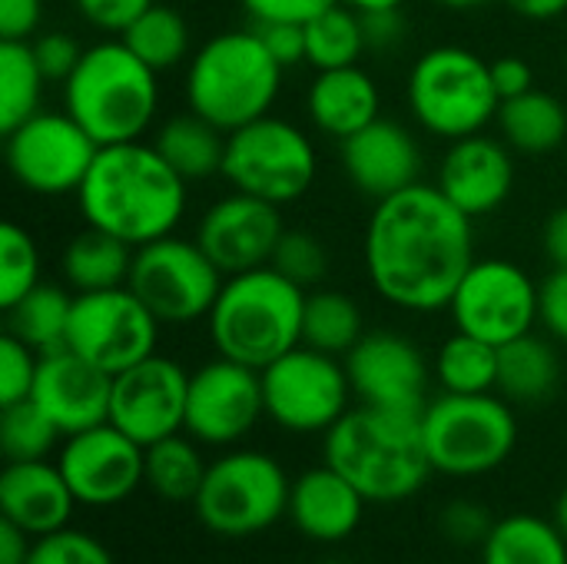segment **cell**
I'll list each match as a JSON object with an SVG mask.
<instances>
[{
    "label": "cell",
    "mask_w": 567,
    "mask_h": 564,
    "mask_svg": "<svg viewBox=\"0 0 567 564\" xmlns=\"http://www.w3.org/2000/svg\"><path fill=\"white\" fill-rule=\"evenodd\" d=\"M472 223L429 183L375 203L362 243L372 289L405 312L449 309L462 276L478 259Z\"/></svg>",
    "instance_id": "obj_1"
},
{
    "label": "cell",
    "mask_w": 567,
    "mask_h": 564,
    "mask_svg": "<svg viewBox=\"0 0 567 564\" xmlns=\"http://www.w3.org/2000/svg\"><path fill=\"white\" fill-rule=\"evenodd\" d=\"M80 216L133 249L169 236L186 216V180L159 156L153 143L100 146L83 186Z\"/></svg>",
    "instance_id": "obj_2"
},
{
    "label": "cell",
    "mask_w": 567,
    "mask_h": 564,
    "mask_svg": "<svg viewBox=\"0 0 567 564\" xmlns=\"http://www.w3.org/2000/svg\"><path fill=\"white\" fill-rule=\"evenodd\" d=\"M322 462L346 475L369 505L409 502L435 475L422 439V416L372 406L349 409L322 435Z\"/></svg>",
    "instance_id": "obj_3"
},
{
    "label": "cell",
    "mask_w": 567,
    "mask_h": 564,
    "mask_svg": "<svg viewBox=\"0 0 567 564\" xmlns=\"http://www.w3.org/2000/svg\"><path fill=\"white\" fill-rule=\"evenodd\" d=\"M306 289L272 266L226 276L206 322L216 356L266 369L302 346Z\"/></svg>",
    "instance_id": "obj_4"
},
{
    "label": "cell",
    "mask_w": 567,
    "mask_h": 564,
    "mask_svg": "<svg viewBox=\"0 0 567 564\" xmlns=\"http://www.w3.org/2000/svg\"><path fill=\"white\" fill-rule=\"evenodd\" d=\"M159 73L120 37L83 50L63 83V110L100 143H133L159 113Z\"/></svg>",
    "instance_id": "obj_5"
},
{
    "label": "cell",
    "mask_w": 567,
    "mask_h": 564,
    "mask_svg": "<svg viewBox=\"0 0 567 564\" xmlns=\"http://www.w3.org/2000/svg\"><path fill=\"white\" fill-rule=\"evenodd\" d=\"M282 66L252 27L223 30L206 40L186 70V103L193 113L233 133L266 116L279 96Z\"/></svg>",
    "instance_id": "obj_6"
},
{
    "label": "cell",
    "mask_w": 567,
    "mask_h": 564,
    "mask_svg": "<svg viewBox=\"0 0 567 564\" xmlns=\"http://www.w3.org/2000/svg\"><path fill=\"white\" fill-rule=\"evenodd\" d=\"M422 439L435 475L482 479L498 472L518 445V419L498 392H442L422 409Z\"/></svg>",
    "instance_id": "obj_7"
},
{
    "label": "cell",
    "mask_w": 567,
    "mask_h": 564,
    "mask_svg": "<svg viewBox=\"0 0 567 564\" xmlns=\"http://www.w3.org/2000/svg\"><path fill=\"white\" fill-rule=\"evenodd\" d=\"M405 96L415 123L449 143L482 133L502 106L492 63L452 43L432 47L412 63Z\"/></svg>",
    "instance_id": "obj_8"
},
{
    "label": "cell",
    "mask_w": 567,
    "mask_h": 564,
    "mask_svg": "<svg viewBox=\"0 0 567 564\" xmlns=\"http://www.w3.org/2000/svg\"><path fill=\"white\" fill-rule=\"evenodd\" d=\"M289 495L292 479L279 459L259 449H226L209 462L193 512L219 539H252L289 515Z\"/></svg>",
    "instance_id": "obj_9"
},
{
    "label": "cell",
    "mask_w": 567,
    "mask_h": 564,
    "mask_svg": "<svg viewBox=\"0 0 567 564\" xmlns=\"http://www.w3.org/2000/svg\"><path fill=\"white\" fill-rule=\"evenodd\" d=\"M319 173V156L306 130L282 116H259L226 133L223 176L236 193L286 206L302 199Z\"/></svg>",
    "instance_id": "obj_10"
},
{
    "label": "cell",
    "mask_w": 567,
    "mask_h": 564,
    "mask_svg": "<svg viewBox=\"0 0 567 564\" xmlns=\"http://www.w3.org/2000/svg\"><path fill=\"white\" fill-rule=\"evenodd\" d=\"M266 419L292 435H326L352 409L346 362L296 346L262 369Z\"/></svg>",
    "instance_id": "obj_11"
},
{
    "label": "cell",
    "mask_w": 567,
    "mask_h": 564,
    "mask_svg": "<svg viewBox=\"0 0 567 564\" xmlns=\"http://www.w3.org/2000/svg\"><path fill=\"white\" fill-rule=\"evenodd\" d=\"M226 276L196 239L176 233L136 249L130 289L163 326H193L209 316Z\"/></svg>",
    "instance_id": "obj_12"
},
{
    "label": "cell",
    "mask_w": 567,
    "mask_h": 564,
    "mask_svg": "<svg viewBox=\"0 0 567 564\" xmlns=\"http://www.w3.org/2000/svg\"><path fill=\"white\" fill-rule=\"evenodd\" d=\"M3 136L7 170L33 196L76 193L100 153V143L66 110H40Z\"/></svg>",
    "instance_id": "obj_13"
},
{
    "label": "cell",
    "mask_w": 567,
    "mask_h": 564,
    "mask_svg": "<svg viewBox=\"0 0 567 564\" xmlns=\"http://www.w3.org/2000/svg\"><path fill=\"white\" fill-rule=\"evenodd\" d=\"M159 319L140 302L130 286L103 293H73L66 349L96 369L120 376L123 369L150 359L159 346Z\"/></svg>",
    "instance_id": "obj_14"
},
{
    "label": "cell",
    "mask_w": 567,
    "mask_h": 564,
    "mask_svg": "<svg viewBox=\"0 0 567 564\" xmlns=\"http://www.w3.org/2000/svg\"><path fill=\"white\" fill-rule=\"evenodd\" d=\"M538 283L512 259H475L462 276L449 312L455 329L505 346L538 322Z\"/></svg>",
    "instance_id": "obj_15"
},
{
    "label": "cell",
    "mask_w": 567,
    "mask_h": 564,
    "mask_svg": "<svg viewBox=\"0 0 567 564\" xmlns=\"http://www.w3.org/2000/svg\"><path fill=\"white\" fill-rule=\"evenodd\" d=\"M266 416L262 372L226 356L203 362L189 372L186 392V435L209 449L239 445Z\"/></svg>",
    "instance_id": "obj_16"
},
{
    "label": "cell",
    "mask_w": 567,
    "mask_h": 564,
    "mask_svg": "<svg viewBox=\"0 0 567 564\" xmlns=\"http://www.w3.org/2000/svg\"><path fill=\"white\" fill-rule=\"evenodd\" d=\"M56 465L80 509H116L143 489L146 449L113 422L66 435Z\"/></svg>",
    "instance_id": "obj_17"
},
{
    "label": "cell",
    "mask_w": 567,
    "mask_h": 564,
    "mask_svg": "<svg viewBox=\"0 0 567 564\" xmlns=\"http://www.w3.org/2000/svg\"><path fill=\"white\" fill-rule=\"evenodd\" d=\"M189 372L159 352L113 376L110 422L143 449L186 429Z\"/></svg>",
    "instance_id": "obj_18"
},
{
    "label": "cell",
    "mask_w": 567,
    "mask_h": 564,
    "mask_svg": "<svg viewBox=\"0 0 567 564\" xmlns=\"http://www.w3.org/2000/svg\"><path fill=\"white\" fill-rule=\"evenodd\" d=\"M359 406L422 416L432 369L422 349L399 332H365L342 359Z\"/></svg>",
    "instance_id": "obj_19"
},
{
    "label": "cell",
    "mask_w": 567,
    "mask_h": 564,
    "mask_svg": "<svg viewBox=\"0 0 567 564\" xmlns=\"http://www.w3.org/2000/svg\"><path fill=\"white\" fill-rule=\"evenodd\" d=\"M282 233L286 226L276 203L233 189L199 216L196 243L223 269V276H236L269 266Z\"/></svg>",
    "instance_id": "obj_20"
},
{
    "label": "cell",
    "mask_w": 567,
    "mask_h": 564,
    "mask_svg": "<svg viewBox=\"0 0 567 564\" xmlns=\"http://www.w3.org/2000/svg\"><path fill=\"white\" fill-rule=\"evenodd\" d=\"M110 396L113 376L60 346L40 356L37 382L30 399L53 419V425L66 435L110 422Z\"/></svg>",
    "instance_id": "obj_21"
},
{
    "label": "cell",
    "mask_w": 567,
    "mask_h": 564,
    "mask_svg": "<svg viewBox=\"0 0 567 564\" xmlns=\"http://www.w3.org/2000/svg\"><path fill=\"white\" fill-rule=\"evenodd\" d=\"M342 170L365 199L382 203L422 183V146L409 126L379 116L342 140Z\"/></svg>",
    "instance_id": "obj_22"
},
{
    "label": "cell",
    "mask_w": 567,
    "mask_h": 564,
    "mask_svg": "<svg viewBox=\"0 0 567 564\" xmlns=\"http://www.w3.org/2000/svg\"><path fill=\"white\" fill-rule=\"evenodd\" d=\"M512 146L505 140L475 133L452 140L439 163L435 186L472 219L495 213L515 186V163Z\"/></svg>",
    "instance_id": "obj_23"
},
{
    "label": "cell",
    "mask_w": 567,
    "mask_h": 564,
    "mask_svg": "<svg viewBox=\"0 0 567 564\" xmlns=\"http://www.w3.org/2000/svg\"><path fill=\"white\" fill-rule=\"evenodd\" d=\"M365 509V495L346 475L322 462L292 479L286 519L302 539L316 545H342L359 532Z\"/></svg>",
    "instance_id": "obj_24"
},
{
    "label": "cell",
    "mask_w": 567,
    "mask_h": 564,
    "mask_svg": "<svg viewBox=\"0 0 567 564\" xmlns=\"http://www.w3.org/2000/svg\"><path fill=\"white\" fill-rule=\"evenodd\" d=\"M76 499L56 465V459L7 462L0 472V519L20 525L27 535L40 539L70 525Z\"/></svg>",
    "instance_id": "obj_25"
},
{
    "label": "cell",
    "mask_w": 567,
    "mask_h": 564,
    "mask_svg": "<svg viewBox=\"0 0 567 564\" xmlns=\"http://www.w3.org/2000/svg\"><path fill=\"white\" fill-rule=\"evenodd\" d=\"M379 86L359 63L339 70H316V80L306 93V113L312 126L339 143L379 120Z\"/></svg>",
    "instance_id": "obj_26"
},
{
    "label": "cell",
    "mask_w": 567,
    "mask_h": 564,
    "mask_svg": "<svg viewBox=\"0 0 567 564\" xmlns=\"http://www.w3.org/2000/svg\"><path fill=\"white\" fill-rule=\"evenodd\" d=\"M558 382H561V359L548 339L528 332L498 346L495 392L505 396L512 406H538L555 396Z\"/></svg>",
    "instance_id": "obj_27"
},
{
    "label": "cell",
    "mask_w": 567,
    "mask_h": 564,
    "mask_svg": "<svg viewBox=\"0 0 567 564\" xmlns=\"http://www.w3.org/2000/svg\"><path fill=\"white\" fill-rule=\"evenodd\" d=\"M495 120L502 140L528 156L555 153L567 143V106L555 93H545L538 86L522 96L502 100Z\"/></svg>",
    "instance_id": "obj_28"
},
{
    "label": "cell",
    "mask_w": 567,
    "mask_h": 564,
    "mask_svg": "<svg viewBox=\"0 0 567 564\" xmlns=\"http://www.w3.org/2000/svg\"><path fill=\"white\" fill-rule=\"evenodd\" d=\"M136 249L96 226H86L76 233L60 259L63 279L73 293H103L130 283Z\"/></svg>",
    "instance_id": "obj_29"
},
{
    "label": "cell",
    "mask_w": 567,
    "mask_h": 564,
    "mask_svg": "<svg viewBox=\"0 0 567 564\" xmlns=\"http://www.w3.org/2000/svg\"><path fill=\"white\" fill-rule=\"evenodd\" d=\"M482 564H567V535L555 519L512 512L478 548Z\"/></svg>",
    "instance_id": "obj_30"
},
{
    "label": "cell",
    "mask_w": 567,
    "mask_h": 564,
    "mask_svg": "<svg viewBox=\"0 0 567 564\" xmlns=\"http://www.w3.org/2000/svg\"><path fill=\"white\" fill-rule=\"evenodd\" d=\"M153 146L159 150V156L186 180H206L223 173V156H226V133L219 126H213L209 120H203L199 113H179L169 116L156 136Z\"/></svg>",
    "instance_id": "obj_31"
},
{
    "label": "cell",
    "mask_w": 567,
    "mask_h": 564,
    "mask_svg": "<svg viewBox=\"0 0 567 564\" xmlns=\"http://www.w3.org/2000/svg\"><path fill=\"white\" fill-rule=\"evenodd\" d=\"M209 462L199 452V442L186 432L166 435L153 445H146V469H143V489H150L159 502L169 505H193Z\"/></svg>",
    "instance_id": "obj_32"
},
{
    "label": "cell",
    "mask_w": 567,
    "mask_h": 564,
    "mask_svg": "<svg viewBox=\"0 0 567 564\" xmlns=\"http://www.w3.org/2000/svg\"><path fill=\"white\" fill-rule=\"evenodd\" d=\"M432 376L442 386V392H455V396L495 392V386H498V346L455 329V336H449L439 346L435 362H432Z\"/></svg>",
    "instance_id": "obj_33"
},
{
    "label": "cell",
    "mask_w": 567,
    "mask_h": 564,
    "mask_svg": "<svg viewBox=\"0 0 567 564\" xmlns=\"http://www.w3.org/2000/svg\"><path fill=\"white\" fill-rule=\"evenodd\" d=\"M3 312H7V332H13L17 339H23L30 349L43 356V352L66 346L73 296L63 286L40 283Z\"/></svg>",
    "instance_id": "obj_34"
},
{
    "label": "cell",
    "mask_w": 567,
    "mask_h": 564,
    "mask_svg": "<svg viewBox=\"0 0 567 564\" xmlns=\"http://www.w3.org/2000/svg\"><path fill=\"white\" fill-rule=\"evenodd\" d=\"M369 50L362 13L349 3H336L306 23V63L312 70L355 66Z\"/></svg>",
    "instance_id": "obj_35"
},
{
    "label": "cell",
    "mask_w": 567,
    "mask_h": 564,
    "mask_svg": "<svg viewBox=\"0 0 567 564\" xmlns=\"http://www.w3.org/2000/svg\"><path fill=\"white\" fill-rule=\"evenodd\" d=\"M43 70L30 40H0V130L10 133L33 113H40Z\"/></svg>",
    "instance_id": "obj_36"
},
{
    "label": "cell",
    "mask_w": 567,
    "mask_h": 564,
    "mask_svg": "<svg viewBox=\"0 0 567 564\" xmlns=\"http://www.w3.org/2000/svg\"><path fill=\"white\" fill-rule=\"evenodd\" d=\"M362 312L359 306L336 289L309 293L302 312V346L319 349L326 356L346 359L349 349L362 339Z\"/></svg>",
    "instance_id": "obj_37"
},
{
    "label": "cell",
    "mask_w": 567,
    "mask_h": 564,
    "mask_svg": "<svg viewBox=\"0 0 567 564\" xmlns=\"http://www.w3.org/2000/svg\"><path fill=\"white\" fill-rule=\"evenodd\" d=\"M120 40L143 60L150 63L156 73L173 70L186 60L189 53V23L179 10L166 7V3H153L146 7L123 33Z\"/></svg>",
    "instance_id": "obj_38"
},
{
    "label": "cell",
    "mask_w": 567,
    "mask_h": 564,
    "mask_svg": "<svg viewBox=\"0 0 567 564\" xmlns=\"http://www.w3.org/2000/svg\"><path fill=\"white\" fill-rule=\"evenodd\" d=\"M60 442H63V432L33 399L0 406V452L7 462L50 459L53 449H60Z\"/></svg>",
    "instance_id": "obj_39"
},
{
    "label": "cell",
    "mask_w": 567,
    "mask_h": 564,
    "mask_svg": "<svg viewBox=\"0 0 567 564\" xmlns=\"http://www.w3.org/2000/svg\"><path fill=\"white\" fill-rule=\"evenodd\" d=\"M33 286H40L37 239L17 223H3L0 226V306L10 309Z\"/></svg>",
    "instance_id": "obj_40"
},
{
    "label": "cell",
    "mask_w": 567,
    "mask_h": 564,
    "mask_svg": "<svg viewBox=\"0 0 567 564\" xmlns=\"http://www.w3.org/2000/svg\"><path fill=\"white\" fill-rule=\"evenodd\" d=\"M27 564H116L113 552L83 529H60L50 535L33 539V552Z\"/></svg>",
    "instance_id": "obj_41"
},
{
    "label": "cell",
    "mask_w": 567,
    "mask_h": 564,
    "mask_svg": "<svg viewBox=\"0 0 567 564\" xmlns=\"http://www.w3.org/2000/svg\"><path fill=\"white\" fill-rule=\"evenodd\" d=\"M269 266L279 269L282 276H289L292 283H299L306 289V286H316L326 276L329 259H326L322 243L312 233H306V229H286L282 239H279V246H276V253H272V263Z\"/></svg>",
    "instance_id": "obj_42"
},
{
    "label": "cell",
    "mask_w": 567,
    "mask_h": 564,
    "mask_svg": "<svg viewBox=\"0 0 567 564\" xmlns=\"http://www.w3.org/2000/svg\"><path fill=\"white\" fill-rule=\"evenodd\" d=\"M37 369H40V352L30 349L13 332H3L0 336V406L30 399Z\"/></svg>",
    "instance_id": "obj_43"
},
{
    "label": "cell",
    "mask_w": 567,
    "mask_h": 564,
    "mask_svg": "<svg viewBox=\"0 0 567 564\" xmlns=\"http://www.w3.org/2000/svg\"><path fill=\"white\" fill-rule=\"evenodd\" d=\"M495 522L498 519L482 502H472V499H455L439 512L442 539L449 545H458V548H482L485 539L492 535Z\"/></svg>",
    "instance_id": "obj_44"
},
{
    "label": "cell",
    "mask_w": 567,
    "mask_h": 564,
    "mask_svg": "<svg viewBox=\"0 0 567 564\" xmlns=\"http://www.w3.org/2000/svg\"><path fill=\"white\" fill-rule=\"evenodd\" d=\"M33 47V57L47 76V83H66V76L76 70L80 57H83V47L70 37V33H60V30H50V33H40L30 40Z\"/></svg>",
    "instance_id": "obj_45"
},
{
    "label": "cell",
    "mask_w": 567,
    "mask_h": 564,
    "mask_svg": "<svg viewBox=\"0 0 567 564\" xmlns=\"http://www.w3.org/2000/svg\"><path fill=\"white\" fill-rule=\"evenodd\" d=\"M266 50L276 57L282 70L306 63V23H289V20H252L249 23Z\"/></svg>",
    "instance_id": "obj_46"
},
{
    "label": "cell",
    "mask_w": 567,
    "mask_h": 564,
    "mask_svg": "<svg viewBox=\"0 0 567 564\" xmlns=\"http://www.w3.org/2000/svg\"><path fill=\"white\" fill-rule=\"evenodd\" d=\"M156 0H73V7L80 10V17L106 33H123L146 7H153Z\"/></svg>",
    "instance_id": "obj_47"
},
{
    "label": "cell",
    "mask_w": 567,
    "mask_h": 564,
    "mask_svg": "<svg viewBox=\"0 0 567 564\" xmlns=\"http://www.w3.org/2000/svg\"><path fill=\"white\" fill-rule=\"evenodd\" d=\"M538 322L551 339L567 342V269H555L538 289Z\"/></svg>",
    "instance_id": "obj_48"
},
{
    "label": "cell",
    "mask_w": 567,
    "mask_h": 564,
    "mask_svg": "<svg viewBox=\"0 0 567 564\" xmlns=\"http://www.w3.org/2000/svg\"><path fill=\"white\" fill-rule=\"evenodd\" d=\"M336 3L342 0H243L252 20H289V23H309L312 17H319Z\"/></svg>",
    "instance_id": "obj_49"
},
{
    "label": "cell",
    "mask_w": 567,
    "mask_h": 564,
    "mask_svg": "<svg viewBox=\"0 0 567 564\" xmlns=\"http://www.w3.org/2000/svg\"><path fill=\"white\" fill-rule=\"evenodd\" d=\"M43 20V0H0V40H33Z\"/></svg>",
    "instance_id": "obj_50"
},
{
    "label": "cell",
    "mask_w": 567,
    "mask_h": 564,
    "mask_svg": "<svg viewBox=\"0 0 567 564\" xmlns=\"http://www.w3.org/2000/svg\"><path fill=\"white\" fill-rule=\"evenodd\" d=\"M492 80H495V90L502 100L535 90V70L525 57H498L492 63Z\"/></svg>",
    "instance_id": "obj_51"
},
{
    "label": "cell",
    "mask_w": 567,
    "mask_h": 564,
    "mask_svg": "<svg viewBox=\"0 0 567 564\" xmlns=\"http://www.w3.org/2000/svg\"><path fill=\"white\" fill-rule=\"evenodd\" d=\"M362 27H365V40L369 47L382 50L402 40V13L399 10H375V13H362Z\"/></svg>",
    "instance_id": "obj_52"
},
{
    "label": "cell",
    "mask_w": 567,
    "mask_h": 564,
    "mask_svg": "<svg viewBox=\"0 0 567 564\" xmlns=\"http://www.w3.org/2000/svg\"><path fill=\"white\" fill-rule=\"evenodd\" d=\"M30 552H33V535L0 519V564H27Z\"/></svg>",
    "instance_id": "obj_53"
},
{
    "label": "cell",
    "mask_w": 567,
    "mask_h": 564,
    "mask_svg": "<svg viewBox=\"0 0 567 564\" xmlns=\"http://www.w3.org/2000/svg\"><path fill=\"white\" fill-rule=\"evenodd\" d=\"M545 256L555 269H567V206L555 209L545 223Z\"/></svg>",
    "instance_id": "obj_54"
},
{
    "label": "cell",
    "mask_w": 567,
    "mask_h": 564,
    "mask_svg": "<svg viewBox=\"0 0 567 564\" xmlns=\"http://www.w3.org/2000/svg\"><path fill=\"white\" fill-rule=\"evenodd\" d=\"M505 3L528 20H555L567 10V0H505Z\"/></svg>",
    "instance_id": "obj_55"
},
{
    "label": "cell",
    "mask_w": 567,
    "mask_h": 564,
    "mask_svg": "<svg viewBox=\"0 0 567 564\" xmlns=\"http://www.w3.org/2000/svg\"><path fill=\"white\" fill-rule=\"evenodd\" d=\"M359 13H375V10H402L405 0H342Z\"/></svg>",
    "instance_id": "obj_56"
},
{
    "label": "cell",
    "mask_w": 567,
    "mask_h": 564,
    "mask_svg": "<svg viewBox=\"0 0 567 564\" xmlns=\"http://www.w3.org/2000/svg\"><path fill=\"white\" fill-rule=\"evenodd\" d=\"M555 522H558V529L567 535V485L561 489V495H558V502H555V515H551Z\"/></svg>",
    "instance_id": "obj_57"
},
{
    "label": "cell",
    "mask_w": 567,
    "mask_h": 564,
    "mask_svg": "<svg viewBox=\"0 0 567 564\" xmlns=\"http://www.w3.org/2000/svg\"><path fill=\"white\" fill-rule=\"evenodd\" d=\"M435 3H442L449 10H475V7H485L488 0H435Z\"/></svg>",
    "instance_id": "obj_58"
},
{
    "label": "cell",
    "mask_w": 567,
    "mask_h": 564,
    "mask_svg": "<svg viewBox=\"0 0 567 564\" xmlns=\"http://www.w3.org/2000/svg\"><path fill=\"white\" fill-rule=\"evenodd\" d=\"M312 564H352V562H339V558H322V562H312Z\"/></svg>",
    "instance_id": "obj_59"
},
{
    "label": "cell",
    "mask_w": 567,
    "mask_h": 564,
    "mask_svg": "<svg viewBox=\"0 0 567 564\" xmlns=\"http://www.w3.org/2000/svg\"><path fill=\"white\" fill-rule=\"evenodd\" d=\"M565 150H567V143H565Z\"/></svg>",
    "instance_id": "obj_60"
}]
</instances>
